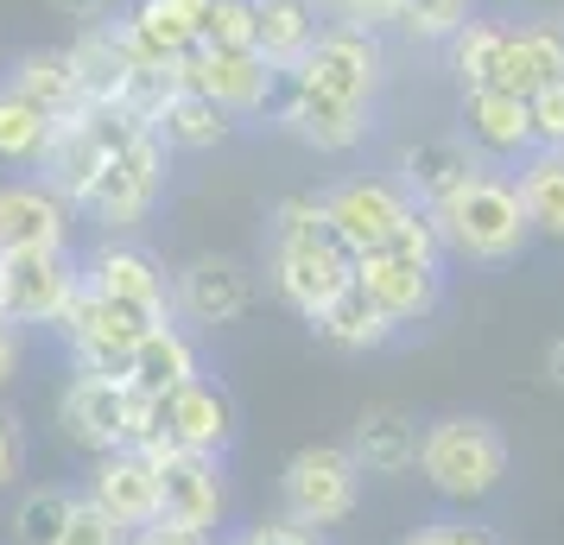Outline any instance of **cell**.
<instances>
[{"label":"cell","instance_id":"1","mask_svg":"<svg viewBox=\"0 0 564 545\" xmlns=\"http://www.w3.org/2000/svg\"><path fill=\"white\" fill-rule=\"evenodd\" d=\"M349 280H356V254L330 235L324 197L317 190H285L280 204L267 209V286H273V298L311 324Z\"/></svg>","mask_w":564,"mask_h":545},{"label":"cell","instance_id":"2","mask_svg":"<svg viewBox=\"0 0 564 545\" xmlns=\"http://www.w3.org/2000/svg\"><path fill=\"white\" fill-rule=\"evenodd\" d=\"M432 222H437V241H444V260H469V266H508L533 241V222L520 209V190L495 165L469 190H457Z\"/></svg>","mask_w":564,"mask_h":545},{"label":"cell","instance_id":"3","mask_svg":"<svg viewBox=\"0 0 564 545\" xmlns=\"http://www.w3.org/2000/svg\"><path fill=\"white\" fill-rule=\"evenodd\" d=\"M165 190H172V153L159 146L153 128H140L89 178V190H83V204H77V222H89V229H102V235H140L159 216Z\"/></svg>","mask_w":564,"mask_h":545},{"label":"cell","instance_id":"4","mask_svg":"<svg viewBox=\"0 0 564 545\" xmlns=\"http://www.w3.org/2000/svg\"><path fill=\"white\" fill-rule=\"evenodd\" d=\"M508 438L495 418H476V413H451V418H432L425 438H419V476L432 482V494L457 501V508H476L488 494L508 482Z\"/></svg>","mask_w":564,"mask_h":545},{"label":"cell","instance_id":"5","mask_svg":"<svg viewBox=\"0 0 564 545\" xmlns=\"http://www.w3.org/2000/svg\"><path fill=\"white\" fill-rule=\"evenodd\" d=\"M153 400V425H147V450H197V457H229L241 438V406L216 374H191L172 393H147Z\"/></svg>","mask_w":564,"mask_h":545},{"label":"cell","instance_id":"6","mask_svg":"<svg viewBox=\"0 0 564 545\" xmlns=\"http://www.w3.org/2000/svg\"><path fill=\"white\" fill-rule=\"evenodd\" d=\"M260 280L241 254H191L184 266H172V317L191 337H216L254 312Z\"/></svg>","mask_w":564,"mask_h":545},{"label":"cell","instance_id":"7","mask_svg":"<svg viewBox=\"0 0 564 545\" xmlns=\"http://www.w3.org/2000/svg\"><path fill=\"white\" fill-rule=\"evenodd\" d=\"M165 317L140 312V305H115V298H96V292H77V305L64 312L57 337H64V356L77 374H108V381H128L133 342L147 337Z\"/></svg>","mask_w":564,"mask_h":545},{"label":"cell","instance_id":"8","mask_svg":"<svg viewBox=\"0 0 564 545\" xmlns=\"http://www.w3.org/2000/svg\"><path fill=\"white\" fill-rule=\"evenodd\" d=\"M267 121H273L285 140H299L305 153L343 159V153H356V146H368V133H375V108L343 102V96H324V89H305L299 77H280L273 83V102H267Z\"/></svg>","mask_w":564,"mask_h":545},{"label":"cell","instance_id":"9","mask_svg":"<svg viewBox=\"0 0 564 545\" xmlns=\"http://www.w3.org/2000/svg\"><path fill=\"white\" fill-rule=\"evenodd\" d=\"M361 482L368 476L356 469V457L343 444H305V450H292V464L280 476V501L299 526L330 533L361 508Z\"/></svg>","mask_w":564,"mask_h":545},{"label":"cell","instance_id":"10","mask_svg":"<svg viewBox=\"0 0 564 545\" xmlns=\"http://www.w3.org/2000/svg\"><path fill=\"white\" fill-rule=\"evenodd\" d=\"M285 77H299L305 89H324V96H343V102L375 108V96L387 89V45H381V32H368V26H330L324 20V32L311 39V52Z\"/></svg>","mask_w":564,"mask_h":545},{"label":"cell","instance_id":"11","mask_svg":"<svg viewBox=\"0 0 564 545\" xmlns=\"http://www.w3.org/2000/svg\"><path fill=\"white\" fill-rule=\"evenodd\" d=\"M57 413V438L83 450V457H102L115 444L133 438V418H140V388L128 381H108V374H64V388L52 400Z\"/></svg>","mask_w":564,"mask_h":545},{"label":"cell","instance_id":"12","mask_svg":"<svg viewBox=\"0 0 564 545\" xmlns=\"http://www.w3.org/2000/svg\"><path fill=\"white\" fill-rule=\"evenodd\" d=\"M83 292V266L70 248L52 254H0V317L20 330H52L64 324V312Z\"/></svg>","mask_w":564,"mask_h":545},{"label":"cell","instance_id":"13","mask_svg":"<svg viewBox=\"0 0 564 545\" xmlns=\"http://www.w3.org/2000/svg\"><path fill=\"white\" fill-rule=\"evenodd\" d=\"M77 266H83V292L115 298V305H140L153 317H172V266L140 235H102Z\"/></svg>","mask_w":564,"mask_h":545},{"label":"cell","instance_id":"14","mask_svg":"<svg viewBox=\"0 0 564 545\" xmlns=\"http://www.w3.org/2000/svg\"><path fill=\"white\" fill-rule=\"evenodd\" d=\"M324 197V222L330 235L349 248V254H381L393 229H400V216L412 209V197L400 184L387 178V172H356V178H336L330 190H317Z\"/></svg>","mask_w":564,"mask_h":545},{"label":"cell","instance_id":"15","mask_svg":"<svg viewBox=\"0 0 564 545\" xmlns=\"http://www.w3.org/2000/svg\"><path fill=\"white\" fill-rule=\"evenodd\" d=\"M482 172H488V159L476 153L463 133H425V140H406V146H400V159H393L387 178L400 184L425 216H437V209L451 204L457 190H469Z\"/></svg>","mask_w":564,"mask_h":545},{"label":"cell","instance_id":"16","mask_svg":"<svg viewBox=\"0 0 564 545\" xmlns=\"http://www.w3.org/2000/svg\"><path fill=\"white\" fill-rule=\"evenodd\" d=\"M77 494L89 508H102L121 533H133V526L159 520V457L153 450H133V444H115L102 457H89Z\"/></svg>","mask_w":564,"mask_h":545},{"label":"cell","instance_id":"17","mask_svg":"<svg viewBox=\"0 0 564 545\" xmlns=\"http://www.w3.org/2000/svg\"><path fill=\"white\" fill-rule=\"evenodd\" d=\"M77 235V209L57 197L45 178H0V254H52L70 248Z\"/></svg>","mask_w":564,"mask_h":545},{"label":"cell","instance_id":"18","mask_svg":"<svg viewBox=\"0 0 564 545\" xmlns=\"http://www.w3.org/2000/svg\"><path fill=\"white\" fill-rule=\"evenodd\" d=\"M159 520L216 533V526L229 520V476H223V457L159 450Z\"/></svg>","mask_w":564,"mask_h":545},{"label":"cell","instance_id":"19","mask_svg":"<svg viewBox=\"0 0 564 545\" xmlns=\"http://www.w3.org/2000/svg\"><path fill=\"white\" fill-rule=\"evenodd\" d=\"M273 83H280V70L254 52H204V45H197L191 57H178V89H204L209 102L229 108L235 121L267 115Z\"/></svg>","mask_w":564,"mask_h":545},{"label":"cell","instance_id":"20","mask_svg":"<svg viewBox=\"0 0 564 545\" xmlns=\"http://www.w3.org/2000/svg\"><path fill=\"white\" fill-rule=\"evenodd\" d=\"M356 286L368 292L400 330H419V324H432L437 305H444V266H425V260H406V254H361Z\"/></svg>","mask_w":564,"mask_h":545},{"label":"cell","instance_id":"21","mask_svg":"<svg viewBox=\"0 0 564 545\" xmlns=\"http://www.w3.org/2000/svg\"><path fill=\"white\" fill-rule=\"evenodd\" d=\"M457 133L488 159V165H520L533 153V121H527V102L508 96V89H463V108H457Z\"/></svg>","mask_w":564,"mask_h":545},{"label":"cell","instance_id":"22","mask_svg":"<svg viewBox=\"0 0 564 545\" xmlns=\"http://www.w3.org/2000/svg\"><path fill=\"white\" fill-rule=\"evenodd\" d=\"M419 438H425V418L406 413V406H368V413H356V425H349V457H356L361 476H412L419 469Z\"/></svg>","mask_w":564,"mask_h":545},{"label":"cell","instance_id":"23","mask_svg":"<svg viewBox=\"0 0 564 545\" xmlns=\"http://www.w3.org/2000/svg\"><path fill=\"white\" fill-rule=\"evenodd\" d=\"M495 89H508V96H539L545 83H564V32L545 26V20H520L508 26L501 39V57H495Z\"/></svg>","mask_w":564,"mask_h":545},{"label":"cell","instance_id":"24","mask_svg":"<svg viewBox=\"0 0 564 545\" xmlns=\"http://www.w3.org/2000/svg\"><path fill=\"white\" fill-rule=\"evenodd\" d=\"M235 121L229 108H216L204 96V89H172L165 102L153 108V133H159V146L172 159H197V153H216V146H229L235 140Z\"/></svg>","mask_w":564,"mask_h":545},{"label":"cell","instance_id":"25","mask_svg":"<svg viewBox=\"0 0 564 545\" xmlns=\"http://www.w3.org/2000/svg\"><path fill=\"white\" fill-rule=\"evenodd\" d=\"M311 330H317V342H324V349H336V356H381L387 342L406 337V330H400V324H393V317H387L381 305L356 286V280H349V286L336 292L324 312L311 317Z\"/></svg>","mask_w":564,"mask_h":545},{"label":"cell","instance_id":"26","mask_svg":"<svg viewBox=\"0 0 564 545\" xmlns=\"http://www.w3.org/2000/svg\"><path fill=\"white\" fill-rule=\"evenodd\" d=\"M191 374H204V349H197V337L184 330L178 317L153 324L147 337L133 342L128 388H140V393H172V388H184Z\"/></svg>","mask_w":564,"mask_h":545},{"label":"cell","instance_id":"27","mask_svg":"<svg viewBox=\"0 0 564 545\" xmlns=\"http://www.w3.org/2000/svg\"><path fill=\"white\" fill-rule=\"evenodd\" d=\"M317 32H324L317 0H254V57H267L280 77L311 52Z\"/></svg>","mask_w":564,"mask_h":545},{"label":"cell","instance_id":"28","mask_svg":"<svg viewBox=\"0 0 564 545\" xmlns=\"http://www.w3.org/2000/svg\"><path fill=\"white\" fill-rule=\"evenodd\" d=\"M7 83H13L32 108H45L52 121H64V115H77L83 108L77 64H70L64 45H32V52H20L13 57V70H7Z\"/></svg>","mask_w":564,"mask_h":545},{"label":"cell","instance_id":"29","mask_svg":"<svg viewBox=\"0 0 564 545\" xmlns=\"http://www.w3.org/2000/svg\"><path fill=\"white\" fill-rule=\"evenodd\" d=\"M508 178H513V190H520V209H527L533 235H552V241H564V153H545V146H533V153L520 159Z\"/></svg>","mask_w":564,"mask_h":545},{"label":"cell","instance_id":"30","mask_svg":"<svg viewBox=\"0 0 564 545\" xmlns=\"http://www.w3.org/2000/svg\"><path fill=\"white\" fill-rule=\"evenodd\" d=\"M45 140H52V115L32 108L13 83L0 77V165L7 172H39Z\"/></svg>","mask_w":564,"mask_h":545},{"label":"cell","instance_id":"31","mask_svg":"<svg viewBox=\"0 0 564 545\" xmlns=\"http://www.w3.org/2000/svg\"><path fill=\"white\" fill-rule=\"evenodd\" d=\"M64 52H70V64H77L83 102H121V89H128V64H121V52H115V32H108V20L83 26Z\"/></svg>","mask_w":564,"mask_h":545},{"label":"cell","instance_id":"32","mask_svg":"<svg viewBox=\"0 0 564 545\" xmlns=\"http://www.w3.org/2000/svg\"><path fill=\"white\" fill-rule=\"evenodd\" d=\"M501 39H508V20H482V13H469V20L444 39V70L457 77V89H482V83L495 77Z\"/></svg>","mask_w":564,"mask_h":545},{"label":"cell","instance_id":"33","mask_svg":"<svg viewBox=\"0 0 564 545\" xmlns=\"http://www.w3.org/2000/svg\"><path fill=\"white\" fill-rule=\"evenodd\" d=\"M77 514V489H64V482H32L20 501H13V545H57L64 539V526Z\"/></svg>","mask_w":564,"mask_h":545},{"label":"cell","instance_id":"34","mask_svg":"<svg viewBox=\"0 0 564 545\" xmlns=\"http://www.w3.org/2000/svg\"><path fill=\"white\" fill-rule=\"evenodd\" d=\"M469 13H476V0H393L387 26H400L412 45H444Z\"/></svg>","mask_w":564,"mask_h":545},{"label":"cell","instance_id":"35","mask_svg":"<svg viewBox=\"0 0 564 545\" xmlns=\"http://www.w3.org/2000/svg\"><path fill=\"white\" fill-rule=\"evenodd\" d=\"M197 45L204 52H254V0H209Z\"/></svg>","mask_w":564,"mask_h":545},{"label":"cell","instance_id":"36","mask_svg":"<svg viewBox=\"0 0 564 545\" xmlns=\"http://www.w3.org/2000/svg\"><path fill=\"white\" fill-rule=\"evenodd\" d=\"M527 121H533V146L564 153V83H545L539 96H527Z\"/></svg>","mask_w":564,"mask_h":545},{"label":"cell","instance_id":"37","mask_svg":"<svg viewBox=\"0 0 564 545\" xmlns=\"http://www.w3.org/2000/svg\"><path fill=\"white\" fill-rule=\"evenodd\" d=\"M26 476V418L0 400V494Z\"/></svg>","mask_w":564,"mask_h":545},{"label":"cell","instance_id":"38","mask_svg":"<svg viewBox=\"0 0 564 545\" xmlns=\"http://www.w3.org/2000/svg\"><path fill=\"white\" fill-rule=\"evenodd\" d=\"M216 545H324V533L317 526H299L292 514H280V520H260V526H241L235 539H216Z\"/></svg>","mask_w":564,"mask_h":545},{"label":"cell","instance_id":"39","mask_svg":"<svg viewBox=\"0 0 564 545\" xmlns=\"http://www.w3.org/2000/svg\"><path fill=\"white\" fill-rule=\"evenodd\" d=\"M400 545H501L488 526H476V520H425V526H412Z\"/></svg>","mask_w":564,"mask_h":545},{"label":"cell","instance_id":"40","mask_svg":"<svg viewBox=\"0 0 564 545\" xmlns=\"http://www.w3.org/2000/svg\"><path fill=\"white\" fill-rule=\"evenodd\" d=\"M57 545H128V533H121L102 508H89V501L77 494V514H70V526H64V539Z\"/></svg>","mask_w":564,"mask_h":545},{"label":"cell","instance_id":"41","mask_svg":"<svg viewBox=\"0 0 564 545\" xmlns=\"http://www.w3.org/2000/svg\"><path fill=\"white\" fill-rule=\"evenodd\" d=\"M324 7V20L330 26H368V32H381L387 20H393V0H317Z\"/></svg>","mask_w":564,"mask_h":545},{"label":"cell","instance_id":"42","mask_svg":"<svg viewBox=\"0 0 564 545\" xmlns=\"http://www.w3.org/2000/svg\"><path fill=\"white\" fill-rule=\"evenodd\" d=\"M128 545H216V533H197V526H172V520H147L133 526Z\"/></svg>","mask_w":564,"mask_h":545},{"label":"cell","instance_id":"43","mask_svg":"<svg viewBox=\"0 0 564 545\" xmlns=\"http://www.w3.org/2000/svg\"><path fill=\"white\" fill-rule=\"evenodd\" d=\"M20 362H26V330L0 317V393L20 381Z\"/></svg>","mask_w":564,"mask_h":545},{"label":"cell","instance_id":"44","mask_svg":"<svg viewBox=\"0 0 564 545\" xmlns=\"http://www.w3.org/2000/svg\"><path fill=\"white\" fill-rule=\"evenodd\" d=\"M45 7H52V13H64V20H77V26H96L115 0H45Z\"/></svg>","mask_w":564,"mask_h":545},{"label":"cell","instance_id":"45","mask_svg":"<svg viewBox=\"0 0 564 545\" xmlns=\"http://www.w3.org/2000/svg\"><path fill=\"white\" fill-rule=\"evenodd\" d=\"M545 374H552V388L564 393V337H552V342H545Z\"/></svg>","mask_w":564,"mask_h":545}]
</instances>
